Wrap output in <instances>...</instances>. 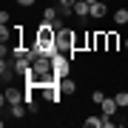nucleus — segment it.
<instances>
[{"mask_svg": "<svg viewBox=\"0 0 128 128\" xmlns=\"http://www.w3.org/2000/svg\"><path fill=\"white\" fill-rule=\"evenodd\" d=\"M71 63H74V54H66V51H60V54L51 57V68H54L57 80H60V77H68V74H71Z\"/></svg>", "mask_w": 128, "mask_h": 128, "instance_id": "nucleus-1", "label": "nucleus"}, {"mask_svg": "<svg viewBox=\"0 0 128 128\" xmlns=\"http://www.w3.org/2000/svg\"><path fill=\"white\" fill-rule=\"evenodd\" d=\"M40 94H43V100H46V102H54V105L63 100V88H60L57 80H51V82H46V86H40Z\"/></svg>", "mask_w": 128, "mask_h": 128, "instance_id": "nucleus-2", "label": "nucleus"}, {"mask_svg": "<svg viewBox=\"0 0 128 128\" xmlns=\"http://www.w3.org/2000/svg\"><path fill=\"white\" fill-rule=\"evenodd\" d=\"M88 51H108L105 32H88Z\"/></svg>", "mask_w": 128, "mask_h": 128, "instance_id": "nucleus-3", "label": "nucleus"}, {"mask_svg": "<svg viewBox=\"0 0 128 128\" xmlns=\"http://www.w3.org/2000/svg\"><path fill=\"white\" fill-rule=\"evenodd\" d=\"M26 100V91H20V88H6V91H3V100H0V102H3V105H17V102H23Z\"/></svg>", "mask_w": 128, "mask_h": 128, "instance_id": "nucleus-4", "label": "nucleus"}, {"mask_svg": "<svg viewBox=\"0 0 128 128\" xmlns=\"http://www.w3.org/2000/svg\"><path fill=\"white\" fill-rule=\"evenodd\" d=\"M105 14H108V3H105V0H97V3H91V17H94V20H102Z\"/></svg>", "mask_w": 128, "mask_h": 128, "instance_id": "nucleus-5", "label": "nucleus"}, {"mask_svg": "<svg viewBox=\"0 0 128 128\" xmlns=\"http://www.w3.org/2000/svg\"><path fill=\"white\" fill-rule=\"evenodd\" d=\"M74 17H91V3L88 0H77L74 3Z\"/></svg>", "mask_w": 128, "mask_h": 128, "instance_id": "nucleus-6", "label": "nucleus"}, {"mask_svg": "<svg viewBox=\"0 0 128 128\" xmlns=\"http://www.w3.org/2000/svg\"><path fill=\"white\" fill-rule=\"evenodd\" d=\"M117 108H120V105H117L114 97H105V100L100 102V111H102L105 117H114V111H117Z\"/></svg>", "mask_w": 128, "mask_h": 128, "instance_id": "nucleus-7", "label": "nucleus"}, {"mask_svg": "<svg viewBox=\"0 0 128 128\" xmlns=\"http://www.w3.org/2000/svg\"><path fill=\"white\" fill-rule=\"evenodd\" d=\"M57 82H60V88H63V94H74L77 91V82H74L71 77H60Z\"/></svg>", "mask_w": 128, "mask_h": 128, "instance_id": "nucleus-8", "label": "nucleus"}, {"mask_svg": "<svg viewBox=\"0 0 128 128\" xmlns=\"http://www.w3.org/2000/svg\"><path fill=\"white\" fill-rule=\"evenodd\" d=\"M102 122H105V114H100V117H86V120H82L86 128H102Z\"/></svg>", "mask_w": 128, "mask_h": 128, "instance_id": "nucleus-9", "label": "nucleus"}, {"mask_svg": "<svg viewBox=\"0 0 128 128\" xmlns=\"http://www.w3.org/2000/svg\"><path fill=\"white\" fill-rule=\"evenodd\" d=\"M88 48V34H74V51H86Z\"/></svg>", "mask_w": 128, "mask_h": 128, "instance_id": "nucleus-10", "label": "nucleus"}, {"mask_svg": "<svg viewBox=\"0 0 128 128\" xmlns=\"http://www.w3.org/2000/svg\"><path fill=\"white\" fill-rule=\"evenodd\" d=\"M105 40H108V51H117L120 48V34L117 32H105Z\"/></svg>", "mask_w": 128, "mask_h": 128, "instance_id": "nucleus-11", "label": "nucleus"}, {"mask_svg": "<svg viewBox=\"0 0 128 128\" xmlns=\"http://www.w3.org/2000/svg\"><path fill=\"white\" fill-rule=\"evenodd\" d=\"M9 108H12V117L23 120V117H26V111H28V105H26V102H17V105H9Z\"/></svg>", "mask_w": 128, "mask_h": 128, "instance_id": "nucleus-12", "label": "nucleus"}, {"mask_svg": "<svg viewBox=\"0 0 128 128\" xmlns=\"http://www.w3.org/2000/svg\"><path fill=\"white\" fill-rule=\"evenodd\" d=\"M114 23H117V26H125V23H128V9H117V12H114Z\"/></svg>", "mask_w": 128, "mask_h": 128, "instance_id": "nucleus-13", "label": "nucleus"}, {"mask_svg": "<svg viewBox=\"0 0 128 128\" xmlns=\"http://www.w3.org/2000/svg\"><path fill=\"white\" fill-rule=\"evenodd\" d=\"M60 3V12L63 14H74V3H77V0H57Z\"/></svg>", "mask_w": 128, "mask_h": 128, "instance_id": "nucleus-14", "label": "nucleus"}, {"mask_svg": "<svg viewBox=\"0 0 128 128\" xmlns=\"http://www.w3.org/2000/svg\"><path fill=\"white\" fill-rule=\"evenodd\" d=\"M57 17H60V9H54V6H48V9L43 12V20H48V23H54Z\"/></svg>", "mask_w": 128, "mask_h": 128, "instance_id": "nucleus-15", "label": "nucleus"}, {"mask_svg": "<svg viewBox=\"0 0 128 128\" xmlns=\"http://www.w3.org/2000/svg\"><path fill=\"white\" fill-rule=\"evenodd\" d=\"M114 100H117L120 108H128V91H117V94H114Z\"/></svg>", "mask_w": 128, "mask_h": 128, "instance_id": "nucleus-16", "label": "nucleus"}, {"mask_svg": "<svg viewBox=\"0 0 128 128\" xmlns=\"http://www.w3.org/2000/svg\"><path fill=\"white\" fill-rule=\"evenodd\" d=\"M102 100H105V94L100 91V88H97V91H91V102H97V105H100Z\"/></svg>", "mask_w": 128, "mask_h": 128, "instance_id": "nucleus-17", "label": "nucleus"}, {"mask_svg": "<svg viewBox=\"0 0 128 128\" xmlns=\"http://www.w3.org/2000/svg\"><path fill=\"white\" fill-rule=\"evenodd\" d=\"M34 3H37V0H17V6H23V9H32Z\"/></svg>", "mask_w": 128, "mask_h": 128, "instance_id": "nucleus-18", "label": "nucleus"}, {"mask_svg": "<svg viewBox=\"0 0 128 128\" xmlns=\"http://www.w3.org/2000/svg\"><path fill=\"white\" fill-rule=\"evenodd\" d=\"M9 20H12V17H9V12H0V23H3V26H9Z\"/></svg>", "mask_w": 128, "mask_h": 128, "instance_id": "nucleus-19", "label": "nucleus"}, {"mask_svg": "<svg viewBox=\"0 0 128 128\" xmlns=\"http://www.w3.org/2000/svg\"><path fill=\"white\" fill-rule=\"evenodd\" d=\"M122 46H125V51H128V37H125V40H122Z\"/></svg>", "mask_w": 128, "mask_h": 128, "instance_id": "nucleus-20", "label": "nucleus"}, {"mask_svg": "<svg viewBox=\"0 0 128 128\" xmlns=\"http://www.w3.org/2000/svg\"><path fill=\"white\" fill-rule=\"evenodd\" d=\"M88 3H97V0H88Z\"/></svg>", "mask_w": 128, "mask_h": 128, "instance_id": "nucleus-21", "label": "nucleus"}, {"mask_svg": "<svg viewBox=\"0 0 128 128\" xmlns=\"http://www.w3.org/2000/svg\"><path fill=\"white\" fill-rule=\"evenodd\" d=\"M105 3H108V0H105Z\"/></svg>", "mask_w": 128, "mask_h": 128, "instance_id": "nucleus-22", "label": "nucleus"}]
</instances>
